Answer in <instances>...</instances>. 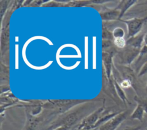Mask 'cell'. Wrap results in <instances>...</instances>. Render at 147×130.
<instances>
[{"label": "cell", "mask_w": 147, "mask_h": 130, "mask_svg": "<svg viewBox=\"0 0 147 130\" xmlns=\"http://www.w3.org/2000/svg\"><path fill=\"white\" fill-rule=\"evenodd\" d=\"M122 21L127 25V37L129 39L141 33L144 25L147 22V16L141 18L134 17Z\"/></svg>", "instance_id": "obj_1"}, {"label": "cell", "mask_w": 147, "mask_h": 130, "mask_svg": "<svg viewBox=\"0 0 147 130\" xmlns=\"http://www.w3.org/2000/svg\"><path fill=\"white\" fill-rule=\"evenodd\" d=\"M128 114L127 111L119 112L114 117L100 125L99 130H116L125 120Z\"/></svg>", "instance_id": "obj_2"}, {"label": "cell", "mask_w": 147, "mask_h": 130, "mask_svg": "<svg viewBox=\"0 0 147 130\" xmlns=\"http://www.w3.org/2000/svg\"><path fill=\"white\" fill-rule=\"evenodd\" d=\"M103 110L104 108L100 107L96 110L95 112H94L92 113L86 117L79 124L78 129H80L83 128H87L89 130H92L94 129V127L96 123L100 118V116L103 112Z\"/></svg>", "instance_id": "obj_3"}, {"label": "cell", "mask_w": 147, "mask_h": 130, "mask_svg": "<svg viewBox=\"0 0 147 130\" xmlns=\"http://www.w3.org/2000/svg\"><path fill=\"white\" fill-rule=\"evenodd\" d=\"M85 100H51L49 102L56 106L60 112H63L65 110L69 109L72 106L78 104H80L84 102Z\"/></svg>", "instance_id": "obj_4"}, {"label": "cell", "mask_w": 147, "mask_h": 130, "mask_svg": "<svg viewBox=\"0 0 147 130\" xmlns=\"http://www.w3.org/2000/svg\"><path fill=\"white\" fill-rule=\"evenodd\" d=\"M141 49H138L128 46L122 53V60L125 64H131L136 58H137Z\"/></svg>", "instance_id": "obj_5"}, {"label": "cell", "mask_w": 147, "mask_h": 130, "mask_svg": "<svg viewBox=\"0 0 147 130\" xmlns=\"http://www.w3.org/2000/svg\"><path fill=\"white\" fill-rule=\"evenodd\" d=\"M144 34L145 33H140L135 36L129 38L126 41V45L138 49H141L143 47Z\"/></svg>", "instance_id": "obj_6"}, {"label": "cell", "mask_w": 147, "mask_h": 130, "mask_svg": "<svg viewBox=\"0 0 147 130\" xmlns=\"http://www.w3.org/2000/svg\"><path fill=\"white\" fill-rule=\"evenodd\" d=\"M146 62H147V46L144 45L135 62V69L138 73Z\"/></svg>", "instance_id": "obj_7"}, {"label": "cell", "mask_w": 147, "mask_h": 130, "mask_svg": "<svg viewBox=\"0 0 147 130\" xmlns=\"http://www.w3.org/2000/svg\"><path fill=\"white\" fill-rule=\"evenodd\" d=\"M41 120L38 117L33 116L29 112L27 113V120L24 130H35Z\"/></svg>", "instance_id": "obj_8"}, {"label": "cell", "mask_w": 147, "mask_h": 130, "mask_svg": "<svg viewBox=\"0 0 147 130\" xmlns=\"http://www.w3.org/2000/svg\"><path fill=\"white\" fill-rule=\"evenodd\" d=\"M145 114V111L142 106L139 104H137L136 108L130 114V118L133 120H137L138 121H142L144 117Z\"/></svg>", "instance_id": "obj_9"}, {"label": "cell", "mask_w": 147, "mask_h": 130, "mask_svg": "<svg viewBox=\"0 0 147 130\" xmlns=\"http://www.w3.org/2000/svg\"><path fill=\"white\" fill-rule=\"evenodd\" d=\"M137 1L134 0H131V1H122L121 3L119 5L118 10L120 12V15L119 18H121L123 15L127 12V10L130 9L131 7H132L136 3Z\"/></svg>", "instance_id": "obj_10"}, {"label": "cell", "mask_w": 147, "mask_h": 130, "mask_svg": "<svg viewBox=\"0 0 147 130\" xmlns=\"http://www.w3.org/2000/svg\"><path fill=\"white\" fill-rule=\"evenodd\" d=\"M119 15H120L119 11L114 10L109 11L107 12L102 14L101 17L103 20H115L117 18H119Z\"/></svg>", "instance_id": "obj_11"}, {"label": "cell", "mask_w": 147, "mask_h": 130, "mask_svg": "<svg viewBox=\"0 0 147 130\" xmlns=\"http://www.w3.org/2000/svg\"><path fill=\"white\" fill-rule=\"evenodd\" d=\"M114 86H115V89L116 90V92L120 98V99L122 101V102L124 104H126L128 102V100L127 98V97L123 90V89L121 87L120 85H119L116 81L114 82Z\"/></svg>", "instance_id": "obj_12"}, {"label": "cell", "mask_w": 147, "mask_h": 130, "mask_svg": "<svg viewBox=\"0 0 147 130\" xmlns=\"http://www.w3.org/2000/svg\"><path fill=\"white\" fill-rule=\"evenodd\" d=\"M134 100L137 102V104H140L143 108L145 114H147V99L142 98L137 95L134 97Z\"/></svg>", "instance_id": "obj_13"}, {"label": "cell", "mask_w": 147, "mask_h": 130, "mask_svg": "<svg viewBox=\"0 0 147 130\" xmlns=\"http://www.w3.org/2000/svg\"><path fill=\"white\" fill-rule=\"evenodd\" d=\"M113 36L115 38H121V37H123L124 35H125V32L123 30V29L121 28H115L113 33Z\"/></svg>", "instance_id": "obj_14"}, {"label": "cell", "mask_w": 147, "mask_h": 130, "mask_svg": "<svg viewBox=\"0 0 147 130\" xmlns=\"http://www.w3.org/2000/svg\"><path fill=\"white\" fill-rule=\"evenodd\" d=\"M114 44L118 48H124L126 45V41L123 37L115 38L114 39Z\"/></svg>", "instance_id": "obj_15"}, {"label": "cell", "mask_w": 147, "mask_h": 130, "mask_svg": "<svg viewBox=\"0 0 147 130\" xmlns=\"http://www.w3.org/2000/svg\"><path fill=\"white\" fill-rule=\"evenodd\" d=\"M132 85V82L129 80V79H125L124 80H123L120 86H121V87L123 89H126V88H129L130 87H131Z\"/></svg>", "instance_id": "obj_16"}, {"label": "cell", "mask_w": 147, "mask_h": 130, "mask_svg": "<svg viewBox=\"0 0 147 130\" xmlns=\"http://www.w3.org/2000/svg\"><path fill=\"white\" fill-rule=\"evenodd\" d=\"M147 74V62H146L140 68L138 73V77H142L143 75Z\"/></svg>", "instance_id": "obj_17"}, {"label": "cell", "mask_w": 147, "mask_h": 130, "mask_svg": "<svg viewBox=\"0 0 147 130\" xmlns=\"http://www.w3.org/2000/svg\"><path fill=\"white\" fill-rule=\"evenodd\" d=\"M141 126H127L125 127L122 130H141Z\"/></svg>", "instance_id": "obj_18"}, {"label": "cell", "mask_w": 147, "mask_h": 130, "mask_svg": "<svg viewBox=\"0 0 147 130\" xmlns=\"http://www.w3.org/2000/svg\"><path fill=\"white\" fill-rule=\"evenodd\" d=\"M112 37V35L108 31H107L106 30L105 31V30H103L102 32V37L103 39L106 38V39H110Z\"/></svg>", "instance_id": "obj_19"}, {"label": "cell", "mask_w": 147, "mask_h": 130, "mask_svg": "<svg viewBox=\"0 0 147 130\" xmlns=\"http://www.w3.org/2000/svg\"><path fill=\"white\" fill-rule=\"evenodd\" d=\"M69 128L65 126V125H60L56 128H55L53 130H68Z\"/></svg>", "instance_id": "obj_20"}, {"label": "cell", "mask_w": 147, "mask_h": 130, "mask_svg": "<svg viewBox=\"0 0 147 130\" xmlns=\"http://www.w3.org/2000/svg\"><path fill=\"white\" fill-rule=\"evenodd\" d=\"M144 45L147 46V30L145 32L144 34Z\"/></svg>", "instance_id": "obj_21"}, {"label": "cell", "mask_w": 147, "mask_h": 130, "mask_svg": "<svg viewBox=\"0 0 147 130\" xmlns=\"http://www.w3.org/2000/svg\"><path fill=\"white\" fill-rule=\"evenodd\" d=\"M78 130H89V129L85 128H80V129H78Z\"/></svg>", "instance_id": "obj_22"}, {"label": "cell", "mask_w": 147, "mask_h": 130, "mask_svg": "<svg viewBox=\"0 0 147 130\" xmlns=\"http://www.w3.org/2000/svg\"><path fill=\"white\" fill-rule=\"evenodd\" d=\"M145 90H146V91L147 92V82H146V85H145Z\"/></svg>", "instance_id": "obj_23"}, {"label": "cell", "mask_w": 147, "mask_h": 130, "mask_svg": "<svg viewBox=\"0 0 147 130\" xmlns=\"http://www.w3.org/2000/svg\"><path fill=\"white\" fill-rule=\"evenodd\" d=\"M146 125H147V116H146Z\"/></svg>", "instance_id": "obj_24"}, {"label": "cell", "mask_w": 147, "mask_h": 130, "mask_svg": "<svg viewBox=\"0 0 147 130\" xmlns=\"http://www.w3.org/2000/svg\"><path fill=\"white\" fill-rule=\"evenodd\" d=\"M92 130H96V128H95V129H92Z\"/></svg>", "instance_id": "obj_25"}, {"label": "cell", "mask_w": 147, "mask_h": 130, "mask_svg": "<svg viewBox=\"0 0 147 130\" xmlns=\"http://www.w3.org/2000/svg\"><path fill=\"white\" fill-rule=\"evenodd\" d=\"M145 130H147V128H146V129H145Z\"/></svg>", "instance_id": "obj_26"}, {"label": "cell", "mask_w": 147, "mask_h": 130, "mask_svg": "<svg viewBox=\"0 0 147 130\" xmlns=\"http://www.w3.org/2000/svg\"><path fill=\"white\" fill-rule=\"evenodd\" d=\"M47 130H51V129H47Z\"/></svg>", "instance_id": "obj_27"}, {"label": "cell", "mask_w": 147, "mask_h": 130, "mask_svg": "<svg viewBox=\"0 0 147 130\" xmlns=\"http://www.w3.org/2000/svg\"><path fill=\"white\" fill-rule=\"evenodd\" d=\"M146 99H147V98H146Z\"/></svg>", "instance_id": "obj_28"}]
</instances>
